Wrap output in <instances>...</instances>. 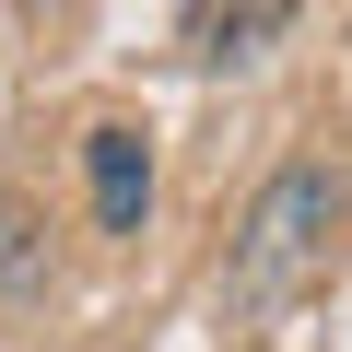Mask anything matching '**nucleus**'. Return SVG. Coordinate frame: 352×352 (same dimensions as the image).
<instances>
[{
  "label": "nucleus",
  "mask_w": 352,
  "mask_h": 352,
  "mask_svg": "<svg viewBox=\"0 0 352 352\" xmlns=\"http://www.w3.org/2000/svg\"><path fill=\"white\" fill-rule=\"evenodd\" d=\"M340 212H352V188H340L329 164H282L270 188H258V212H247V235H235V305H247V317L294 305V294L329 270Z\"/></svg>",
  "instance_id": "obj_1"
},
{
  "label": "nucleus",
  "mask_w": 352,
  "mask_h": 352,
  "mask_svg": "<svg viewBox=\"0 0 352 352\" xmlns=\"http://www.w3.org/2000/svg\"><path fill=\"white\" fill-rule=\"evenodd\" d=\"M82 176H94V223H106V235H141V212H153V141H141L129 118L82 129Z\"/></svg>",
  "instance_id": "obj_2"
},
{
  "label": "nucleus",
  "mask_w": 352,
  "mask_h": 352,
  "mask_svg": "<svg viewBox=\"0 0 352 352\" xmlns=\"http://www.w3.org/2000/svg\"><path fill=\"white\" fill-rule=\"evenodd\" d=\"M294 12H305V0H188V59L235 71V59H258Z\"/></svg>",
  "instance_id": "obj_3"
},
{
  "label": "nucleus",
  "mask_w": 352,
  "mask_h": 352,
  "mask_svg": "<svg viewBox=\"0 0 352 352\" xmlns=\"http://www.w3.org/2000/svg\"><path fill=\"white\" fill-rule=\"evenodd\" d=\"M36 12H47V0H36Z\"/></svg>",
  "instance_id": "obj_4"
}]
</instances>
